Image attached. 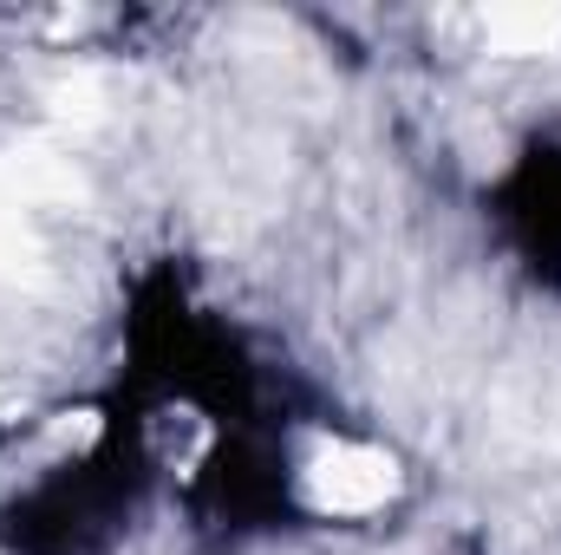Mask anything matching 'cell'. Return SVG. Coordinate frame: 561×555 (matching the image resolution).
<instances>
[{
  "instance_id": "cell-1",
  "label": "cell",
  "mask_w": 561,
  "mask_h": 555,
  "mask_svg": "<svg viewBox=\"0 0 561 555\" xmlns=\"http://www.w3.org/2000/svg\"><path fill=\"white\" fill-rule=\"evenodd\" d=\"M85 196L79 170L66 157H53L46 144L7 150L0 157V281H39L46 275V236L39 216L46 209H72Z\"/></svg>"
},
{
  "instance_id": "cell-3",
  "label": "cell",
  "mask_w": 561,
  "mask_h": 555,
  "mask_svg": "<svg viewBox=\"0 0 561 555\" xmlns=\"http://www.w3.org/2000/svg\"><path fill=\"white\" fill-rule=\"evenodd\" d=\"M483 39L510 59L523 53H556L561 46V7H536V0H516V7H490L483 13Z\"/></svg>"
},
{
  "instance_id": "cell-2",
  "label": "cell",
  "mask_w": 561,
  "mask_h": 555,
  "mask_svg": "<svg viewBox=\"0 0 561 555\" xmlns=\"http://www.w3.org/2000/svg\"><path fill=\"white\" fill-rule=\"evenodd\" d=\"M399 490V464L373 444H327L307 464V503L327 517H373Z\"/></svg>"
}]
</instances>
